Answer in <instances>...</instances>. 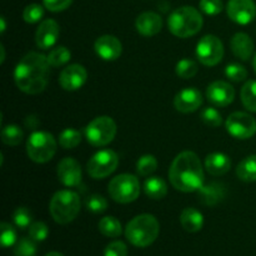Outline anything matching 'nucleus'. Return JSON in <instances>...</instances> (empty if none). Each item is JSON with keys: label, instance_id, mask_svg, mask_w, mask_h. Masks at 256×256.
<instances>
[{"label": "nucleus", "instance_id": "obj_1", "mask_svg": "<svg viewBox=\"0 0 256 256\" xmlns=\"http://www.w3.org/2000/svg\"><path fill=\"white\" fill-rule=\"evenodd\" d=\"M50 66L48 56L40 52H28L18 62L14 72L16 86L25 94L35 95L44 92L50 78Z\"/></svg>", "mask_w": 256, "mask_h": 256}, {"label": "nucleus", "instance_id": "obj_2", "mask_svg": "<svg viewBox=\"0 0 256 256\" xmlns=\"http://www.w3.org/2000/svg\"><path fill=\"white\" fill-rule=\"evenodd\" d=\"M169 179L179 192H198L204 185V169L199 156L192 152L176 155L169 169Z\"/></svg>", "mask_w": 256, "mask_h": 256}, {"label": "nucleus", "instance_id": "obj_3", "mask_svg": "<svg viewBox=\"0 0 256 256\" xmlns=\"http://www.w3.org/2000/svg\"><path fill=\"white\" fill-rule=\"evenodd\" d=\"M159 232L160 225L156 218L150 214H142L128 222L125 236L134 246L146 248L156 240Z\"/></svg>", "mask_w": 256, "mask_h": 256}, {"label": "nucleus", "instance_id": "obj_4", "mask_svg": "<svg viewBox=\"0 0 256 256\" xmlns=\"http://www.w3.org/2000/svg\"><path fill=\"white\" fill-rule=\"evenodd\" d=\"M204 20L198 9L192 6H182L175 9L168 19L170 32L178 38H190L202 30Z\"/></svg>", "mask_w": 256, "mask_h": 256}, {"label": "nucleus", "instance_id": "obj_5", "mask_svg": "<svg viewBox=\"0 0 256 256\" xmlns=\"http://www.w3.org/2000/svg\"><path fill=\"white\" fill-rule=\"evenodd\" d=\"M50 215L55 222L66 225L80 212V198L72 190H60L52 195L49 205Z\"/></svg>", "mask_w": 256, "mask_h": 256}, {"label": "nucleus", "instance_id": "obj_6", "mask_svg": "<svg viewBox=\"0 0 256 256\" xmlns=\"http://www.w3.org/2000/svg\"><path fill=\"white\" fill-rule=\"evenodd\" d=\"M26 152L30 160L38 164L50 162L56 152V140L48 132H34L26 142Z\"/></svg>", "mask_w": 256, "mask_h": 256}, {"label": "nucleus", "instance_id": "obj_7", "mask_svg": "<svg viewBox=\"0 0 256 256\" xmlns=\"http://www.w3.org/2000/svg\"><path fill=\"white\" fill-rule=\"evenodd\" d=\"M108 192L114 202L119 204H129V202H135L139 196V180L135 175L120 174L110 180Z\"/></svg>", "mask_w": 256, "mask_h": 256}, {"label": "nucleus", "instance_id": "obj_8", "mask_svg": "<svg viewBox=\"0 0 256 256\" xmlns=\"http://www.w3.org/2000/svg\"><path fill=\"white\" fill-rule=\"evenodd\" d=\"M116 135V124L110 116H98L85 128V136L92 146L102 148L110 144Z\"/></svg>", "mask_w": 256, "mask_h": 256}, {"label": "nucleus", "instance_id": "obj_9", "mask_svg": "<svg viewBox=\"0 0 256 256\" xmlns=\"http://www.w3.org/2000/svg\"><path fill=\"white\" fill-rule=\"evenodd\" d=\"M119 165V156L114 150L105 149L100 150L92 155V159L88 162V174L92 179H104L116 170Z\"/></svg>", "mask_w": 256, "mask_h": 256}, {"label": "nucleus", "instance_id": "obj_10", "mask_svg": "<svg viewBox=\"0 0 256 256\" xmlns=\"http://www.w3.org/2000/svg\"><path fill=\"white\" fill-rule=\"evenodd\" d=\"M196 56L205 66H215L224 56V45L215 35H205L196 45Z\"/></svg>", "mask_w": 256, "mask_h": 256}, {"label": "nucleus", "instance_id": "obj_11", "mask_svg": "<svg viewBox=\"0 0 256 256\" xmlns=\"http://www.w3.org/2000/svg\"><path fill=\"white\" fill-rule=\"evenodd\" d=\"M228 132L235 139H250L256 134V120L250 114L235 112L225 122Z\"/></svg>", "mask_w": 256, "mask_h": 256}, {"label": "nucleus", "instance_id": "obj_12", "mask_svg": "<svg viewBox=\"0 0 256 256\" xmlns=\"http://www.w3.org/2000/svg\"><path fill=\"white\" fill-rule=\"evenodd\" d=\"M226 12L230 20L240 25L252 22L256 16V4L254 0H229Z\"/></svg>", "mask_w": 256, "mask_h": 256}, {"label": "nucleus", "instance_id": "obj_13", "mask_svg": "<svg viewBox=\"0 0 256 256\" xmlns=\"http://www.w3.org/2000/svg\"><path fill=\"white\" fill-rule=\"evenodd\" d=\"M86 80V69L80 64H72L62 70L59 76V84L66 92H75L84 86Z\"/></svg>", "mask_w": 256, "mask_h": 256}, {"label": "nucleus", "instance_id": "obj_14", "mask_svg": "<svg viewBox=\"0 0 256 256\" xmlns=\"http://www.w3.org/2000/svg\"><path fill=\"white\" fill-rule=\"evenodd\" d=\"M58 178L60 182L68 188H78L82 185V168L72 158H64L58 164Z\"/></svg>", "mask_w": 256, "mask_h": 256}, {"label": "nucleus", "instance_id": "obj_15", "mask_svg": "<svg viewBox=\"0 0 256 256\" xmlns=\"http://www.w3.org/2000/svg\"><path fill=\"white\" fill-rule=\"evenodd\" d=\"M206 98L215 106L225 108L234 102L235 90L229 82L216 80L208 86Z\"/></svg>", "mask_w": 256, "mask_h": 256}, {"label": "nucleus", "instance_id": "obj_16", "mask_svg": "<svg viewBox=\"0 0 256 256\" xmlns=\"http://www.w3.org/2000/svg\"><path fill=\"white\" fill-rule=\"evenodd\" d=\"M202 95L195 88H186L182 92H178L174 98V106L178 112L189 114L194 112L202 106Z\"/></svg>", "mask_w": 256, "mask_h": 256}, {"label": "nucleus", "instance_id": "obj_17", "mask_svg": "<svg viewBox=\"0 0 256 256\" xmlns=\"http://www.w3.org/2000/svg\"><path fill=\"white\" fill-rule=\"evenodd\" d=\"M94 49L102 59L112 62L122 55V45L116 36L106 34L98 38L94 44Z\"/></svg>", "mask_w": 256, "mask_h": 256}, {"label": "nucleus", "instance_id": "obj_18", "mask_svg": "<svg viewBox=\"0 0 256 256\" xmlns=\"http://www.w3.org/2000/svg\"><path fill=\"white\" fill-rule=\"evenodd\" d=\"M59 24L52 19H46L39 25L35 34V42L42 50H48L52 48L59 36Z\"/></svg>", "mask_w": 256, "mask_h": 256}, {"label": "nucleus", "instance_id": "obj_19", "mask_svg": "<svg viewBox=\"0 0 256 256\" xmlns=\"http://www.w3.org/2000/svg\"><path fill=\"white\" fill-rule=\"evenodd\" d=\"M135 28L142 36H154L162 28V19L154 12H144L136 18Z\"/></svg>", "mask_w": 256, "mask_h": 256}, {"label": "nucleus", "instance_id": "obj_20", "mask_svg": "<svg viewBox=\"0 0 256 256\" xmlns=\"http://www.w3.org/2000/svg\"><path fill=\"white\" fill-rule=\"evenodd\" d=\"M230 46H232L235 56L239 58L240 60H244V62L249 60L254 52V42L245 32H236L232 38Z\"/></svg>", "mask_w": 256, "mask_h": 256}, {"label": "nucleus", "instance_id": "obj_21", "mask_svg": "<svg viewBox=\"0 0 256 256\" xmlns=\"http://www.w3.org/2000/svg\"><path fill=\"white\" fill-rule=\"evenodd\" d=\"M199 200L206 206H214L222 202L225 198V186L222 182H210L208 185H202L199 190Z\"/></svg>", "mask_w": 256, "mask_h": 256}, {"label": "nucleus", "instance_id": "obj_22", "mask_svg": "<svg viewBox=\"0 0 256 256\" xmlns=\"http://www.w3.org/2000/svg\"><path fill=\"white\" fill-rule=\"evenodd\" d=\"M205 168L209 174L214 175V176H222L230 170L232 160L222 152H212V154L208 155L205 159Z\"/></svg>", "mask_w": 256, "mask_h": 256}, {"label": "nucleus", "instance_id": "obj_23", "mask_svg": "<svg viewBox=\"0 0 256 256\" xmlns=\"http://www.w3.org/2000/svg\"><path fill=\"white\" fill-rule=\"evenodd\" d=\"M180 224L188 232H198L202 229L204 216L194 208H185L180 214Z\"/></svg>", "mask_w": 256, "mask_h": 256}, {"label": "nucleus", "instance_id": "obj_24", "mask_svg": "<svg viewBox=\"0 0 256 256\" xmlns=\"http://www.w3.org/2000/svg\"><path fill=\"white\" fill-rule=\"evenodd\" d=\"M144 192L146 194V196H149L150 199L160 200L166 196L168 185L162 178L152 176L145 180Z\"/></svg>", "mask_w": 256, "mask_h": 256}, {"label": "nucleus", "instance_id": "obj_25", "mask_svg": "<svg viewBox=\"0 0 256 256\" xmlns=\"http://www.w3.org/2000/svg\"><path fill=\"white\" fill-rule=\"evenodd\" d=\"M236 175L242 182H255L256 180V155H250L239 162L236 168Z\"/></svg>", "mask_w": 256, "mask_h": 256}, {"label": "nucleus", "instance_id": "obj_26", "mask_svg": "<svg viewBox=\"0 0 256 256\" xmlns=\"http://www.w3.org/2000/svg\"><path fill=\"white\" fill-rule=\"evenodd\" d=\"M242 102L249 112H256V80H249L242 88Z\"/></svg>", "mask_w": 256, "mask_h": 256}, {"label": "nucleus", "instance_id": "obj_27", "mask_svg": "<svg viewBox=\"0 0 256 256\" xmlns=\"http://www.w3.org/2000/svg\"><path fill=\"white\" fill-rule=\"evenodd\" d=\"M99 232L104 236L118 238L122 234V224L114 216H105L99 222Z\"/></svg>", "mask_w": 256, "mask_h": 256}, {"label": "nucleus", "instance_id": "obj_28", "mask_svg": "<svg viewBox=\"0 0 256 256\" xmlns=\"http://www.w3.org/2000/svg\"><path fill=\"white\" fill-rule=\"evenodd\" d=\"M70 59H72V52L68 48L62 46V45L52 48L49 54H48V60H49V64L52 68L62 66L66 62H69Z\"/></svg>", "mask_w": 256, "mask_h": 256}, {"label": "nucleus", "instance_id": "obj_29", "mask_svg": "<svg viewBox=\"0 0 256 256\" xmlns=\"http://www.w3.org/2000/svg\"><path fill=\"white\" fill-rule=\"evenodd\" d=\"M24 132L18 125H6L2 129V140L5 145L9 146H16L22 142Z\"/></svg>", "mask_w": 256, "mask_h": 256}, {"label": "nucleus", "instance_id": "obj_30", "mask_svg": "<svg viewBox=\"0 0 256 256\" xmlns=\"http://www.w3.org/2000/svg\"><path fill=\"white\" fill-rule=\"evenodd\" d=\"M80 142H82V132L79 130L68 128L59 134V144L64 149H74Z\"/></svg>", "mask_w": 256, "mask_h": 256}, {"label": "nucleus", "instance_id": "obj_31", "mask_svg": "<svg viewBox=\"0 0 256 256\" xmlns=\"http://www.w3.org/2000/svg\"><path fill=\"white\" fill-rule=\"evenodd\" d=\"M158 169V160L154 155H142L136 162V172L140 176H149Z\"/></svg>", "mask_w": 256, "mask_h": 256}, {"label": "nucleus", "instance_id": "obj_32", "mask_svg": "<svg viewBox=\"0 0 256 256\" xmlns=\"http://www.w3.org/2000/svg\"><path fill=\"white\" fill-rule=\"evenodd\" d=\"M175 70H176L178 76L182 79H192L196 75L198 64L192 59H182L178 62Z\"/></svg>", "mask_w": 256, "mask_h": 256}, {"label": "nucleus", "instance_id": "obj_33", "mask_svg": "<svg viewBox=\"0 0 256 256\" xmlns=\"http://www.w3.org/2000/svg\"><path fill=\"white\" fill-rule=\"evenodd\" d=\"M32 238H22L16 242L14 249L15 256H35L36 255V244Z\"/></svg>", "mask_w": 256, "mask_h": 256}, {"label": "nucleus", "instance_id": "obj_34", "mask_svg": "<svg viewBox=\"0 0 256 256\" xmlns=\"http://www.w3.org/2000/svg\"><path fill=\"white\" fill-rule=\"evenodd\" d=\"M12 220H14L15 225L20 229H25V228H29L32 225V215L28 208L20 206L12 214Z\"/></svg>", "mask_w": 256, "mask_h": 256}, {"label": "nucleus", "instance_id": "obj_35", "mask_svg": "<svg viewBox=\"0 0 256 256\" xmlns=\"http://www.w3.org/2000/svg\"><path fill=\"white\" fill-rule=\"evenodd\" d=\"M42 16H44V9L39 4H29L28 6H25L24 12H22V19L29 24H35V22H40Z\"/></svg>", "mask_w": 256, "mask_h": 256}, {"label": "nucleus", "instance_id": "obj_36", "mask_svg": "<svg viewBox=\"0 0 256 256\" xmlns=\"http://www.w3.org/2000/svg\"><path fill=\"white\" fill-rule=\"evenodd\" d=\"M0 230H2L0 242H2V248H10L16 244V232L9 222H2Z\"/></svg>", "mask_w": 256, "mask_h": 256}, {"label": "nucleus", "instance_id": "obj_37", "mask_svg": "<svg viewBox=\"0 0 256 256\" xmlns=\"http://www.w3.org/2000/svg\"><path fill=\"white\" fill-rule=\"evenodd\" d=\"M225 75H226L228 79H230L232 82H244L248 78V70L245 69L242 65L232 62V64H229L225 68Z\"/></svg>", "mask_w": 256, "mask_h": 256}, {"label": "nucleus", "instance_id": "obj_38", "mask_svg": "<svg viewBox=\"0 0 256 256\" xmlns=\"http://www.w3.org/2000/svg\"><path fill=\"white\" fill-rule=\"evenodd\" d=\"M202 120L208 125V126L212 128L220 126L222 122V114H220L219 110H216L215 108H206V109L202 110Z\"/></svg>", "mask_w": 256, "mask_h": 256}, {"label": "nucleus", "instance_id": "obj_39", "mask_svg": "<svg viewBox=\"0 0 256 256\" xmlns=\"http://www.w3.org/2000/svg\"><path fill=\"white\" fill-rule=\"evenodd\" d=\"M49 234V229H48L46 224L42 222H32L29 226V236L35 242H44Z\"/></svg>", "mask_w": 256, "mask_h": 256}, {"label": "nucleus", "instance_id": "obj_40", "mask_svg": "<svg viewBox=\"0 0 256 256\" xmlns=\"http://www.w3.org/2000/svg\"><path fill=\"white\" fill-rule=\"evenodd\" d=\"M86 208L89 212L99 214V212H104L108 209V202L104 196L95 194L88 198Z\"/></svg>", "mask_w": 256, "mask_h": 256}, {"label": "nucleus", "instance_id": "obj_41", "mask_svg": "<svg viewBox=\"0 0 256 256\" xmlns=\"http://www.w3.org/2000/svg\"><path fill=\"white\" fill-rule=\"evenodd\" d=\"M200 10L206 15H218L222 12V0H200Z\"/></svg>", "mask_w": 256, "mask_h": 256}, {"label": "nucleus", "instance_id": "obj_42", "mask_svg": "<svg viewBox=\"0 0 256 256\" xmlns=\"http://www.w3.org/2000/svg\"><path fill=\"white\" fill-rule=\"evenodd\" d=\"M128 248L122 242H112L105 248L104 256H126Z\"/></svg>", "mask_w": 256, "mask_h": 256}, {"label": "nucleus", "instance_id": "obj_43", "mask_svg": "<svg viewBox=\"0 0 256 256\" xmlns=\"http://www.w3.org/2000/svg\"><path fill=\"white\" fill-rule=\"evenodd\" d=\"M44 6L52 12H59L68 9L72 5V0H42Z\"/></svg>", "mask_w": 256, "mask_h": 256}, {"label": "nucleus", "instance_id": "obj_44", "mask_svg": "<svg viewBox=\"0 0 256 256\" xmlns=\"http://www.w3.org/2000/svg\"><path fill=\"white\" fill-rule=\"evenodd\" d=\"M0 24H2V32H5V29H6V24H5V19H4V16H2L0 18Z\"/></svg>", "mask_w": 256, "mask_h": 256}, {"label": "nucleus", "instance_id": "obj_45", "mask_svg": "<svg viewBox=\"0 0 256 256\" xmlns=\"http://www.w3.org/2000/svg\"><path fill=\"white\" fill-rule=\"evenodd\" d=\"M45 256H64V255L60 254V252H48Z\"/></svg>", "mask_w": 256, "mask_h": 256}, {"label": "nucleus", "instance_id": "obj_46", "mask_svg": "<svg viewBox=\"0 0 256 256\" xmlns=\"http://www.w3.org/2000/svg\"><path fill=\"white\" fill-rule=\"evenodd\" d=\"M0 50H2V60H0V62H4V59H5V50H4V46H0Z\"/></svg>", "mask_w": 256, "mask_h": 256}, {"label": "nucleus", "instance_id": "obj_47", "mask_svg": "<svg viewBox=\"0 0 256 256\" xmlns=\"http://www.w3.org/2000/svg\"><path fill=\"white\" fill-rule=\"evenodd\" d=\"M252 66H254V70H255V72H256V54H255L254 60H252Z\"/></svg>", "mask_w": 256, "mask_h": 256}]
</instances>
